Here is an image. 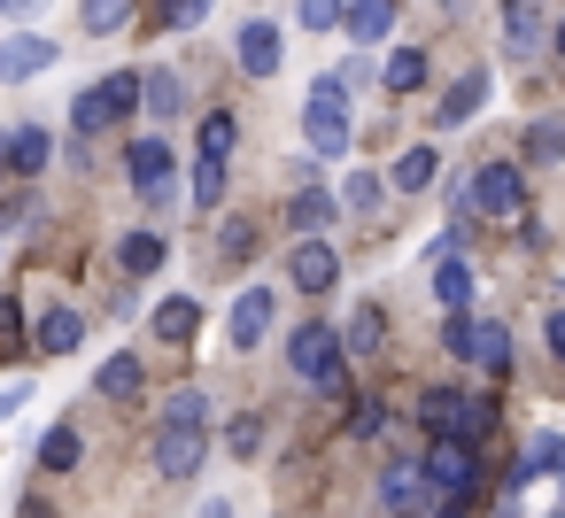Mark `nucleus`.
<instances>
[{"mask_svg": "<svg viewBox=\"0 0 565 518\" xmlns=\"http://www.w3.org/2000/svg\"><path fill=\"white\" fill-rule=\"evenodd\" d=\"M55 63V47L40 32H9V47H0V78H40Z\"/></svg>", "mask_w": 565, "mask_h": 518, "instance_id": "15", "label": "nucleus"}, {"mask_svg": "<svg viewBox=\"0 0 565 518\" xmlns=\"http://www.w3.org/2000/svg\"><path fill=\"white\" fill-rule=\"evenodd\" d=\"M148 325H156V341L186 348V341L202 333V302H194V294H171V302H156V317H148Z\"/></svg>", "mask_w": 565, "mask_h": 518, "instance_id": "12", "label": "nucleus"}, {"mask_svg": "<svg viewBox=\"0 0 565 518\" xmlns=\"http://www.w3.org/2000/svg\"><path fill=\"white\" fill-rule=\"evenodd\" d=\"M125 171H132V186H140L148 202H171V148H163V140H132V148H125Z\"/></svg>", "mask_w": 565, "mask_h": 518, "instance_id": "9", "label": "nucleus"}, {"mask_svg": "<svg viewBox=\"0 0 565 518\" xmlns=\"http://www.w3.org/2000/svg\"><path fill=\"white\" fill-rule=\"evenodd\" d=\"M78 341H86V317H78V310H47V317H40V348H47V356H71Z\"/></svg>", "mask_w": 565, "mask_h": 518, "instance_id": "22", "label": "nucleus"}, {"mask_svg": "<svg viewBox=\"0 0 565 518\" xmlns=\"http://www.w3.org/2000/svg\"><path fill=\"white\" fill-rule=\"evenodd\" d=\"M557 456H565V441H557V433H534V441H526V464H519V479H534V472H550Z\"/></svg>", "mask_w": 565, "mask_h": 518, "instance_id": "35", "label": "nucleus"}, {"mask_svg": "<svg viewBox=\"0 0 565 518\" xmlns=\"http://www.w3.org/2000/svg\"><path fill=\"white\" fill-rule=\"evenodd\" d=\"M526 155H534V163H565V117L526 125Z\"/></svg>", "mask_w": 565, "mask_h": 518, "instance_id": "30", "label": "nucleus"}, {"mask_svg": "<svg viewBox=\"0 0 565 518\" xmlns=\"http://www.w3.org/2000/svg\"><path fill=\"white\" fill-rule=\"evenodd\" d=\"M550 348H557V356H565V310H557V317H550Z\"/></svg>", "mask_w": 565, "mask_h": 518, "instance_id": "43", "label": "nucleus"}, {"mask_svg": "<svg viewBox=\"0 0 565 518\" xmlns=\"http://www.w3.org/2000/svg\"><path fill=\"white\" fill-rule=\"evenodd\" d=\"M341 32H349L356 47L387 40V32H395V0H349V9H341Z\"/></svg>", "mask_w": 565, "mask_h": 518, "instance_id": "14", "label": "nucleus"}, {"mask_svg": "<svg viewBox=\"0 0 565 518\" xmlns=\"http://www.w3.org/2000/svg\"><path fill=\"white\" fill-rule=\"evenodd\" d=\"M202 518H233V510H225V503H202Z\"/></svg>", "mask_w": 565, "mask_h": 518, "instance_id": "46", "label": "nucleus"}, {"mask_svg": "<svg viewBox=\"0 0 565 518\" xmlns=\"http://www.w3.org/2000/svg\"><path fill=\"white\" fill-rule=\"evenodd\" d=\"M341 217V194H326V186H302L295 202H287V225L295 233H318V225H333Z\"/></svg>", "mask_w": 565, "mask_h": 518, "instance_id": "17", "label": "nucleus"}, {"mask_svg": "<svg viewBox=\"0 0 565 518\" xmlns=\"http://www.w3.org/2000/svg\"><path fill=\"white\" fill-rule=\"evenodd\" d=\"M441 495H472V479H480V456H472V441H457V433H434V449H426V464H418Z\"/></svg>", "mask_w": 565, "mask_h": 518, "instance_id": "5", "label": "nucleus"}, {"mask_svg": "<svg viewBox=\"0 0 565 518\" xmlns=\"http://www.w3.org/2000/svg\"><path fill=\"white\" fill-rule=\"evenodd\" d=\"M550 47H557V55H565V17H557V24H550Z\"/></svg>", "mask_w": 565, "mask_h": 518, "instance_id": "44", "label": "nucleus"}, {"mask_svg": "<svg viewBox=\"0 0 565 518\" xmlns=\"http://www.w3.org/2000/svg\"><path fill=\"white\" fill-rule=\"evenodd\" d=\"M418 425H426V433H457V441H480V433L495 425V410H488L480 395H457V387H426V395H418Z\"/></svg>", "mask_w": 565, "mask_h": 518, "instance_id": "2", "label": "nucleus"}, {"mask_svg": "<svg viewBox=\"0 0 565 518\" xmlns=\"http://www.w3.org/2000/svg\"><path fill=\"white\" fill-rule=\"evenodd\" d=\"M210 0H163V32H202Z\"/></svg>", "mask_w": 565, "mask_h": 518, "instance_id": "36", "label": "nucleus"}, {"mask_svg": "<svg viewBox=\"0 0 565 518\" xmlns=\"http://www.w3.org/2000/svg\"><path fill=\"white\" fill-rule=\"evenodd\" d=\"M140 101H148L156 117H179V109H186V94H179L171 71H148V78H140Z\"/></svg>", "mask_w": 565, "mask_h": 518, "instance_id": "27", "label": "nucleus"}, {"mask_svg": "<svg viewBox=\"0 0 565 518\" xmlns=\"http://www.w3.org/2000/svg\"><path fill=\"white\" fill-rule=\"evenodd\" d=\"M102 395H109V402H132V395H140V356H109V364H102Z\"/></svg>", "mask_w": 565, "mask_h": 518, "instance_id": "29", "label": "nucleus"}, {"mask_svg": "<svg viewBox=\"0 0 565 518\" xmlns=\"http://www.w3.org/2000/svg\"><path fill=\"white\" fill-rule=\"evenodd\" d=\"M418 495H426V472H418V464H387V479H380V503H387V510H411Z\"/></svg>", "mask_w": 565, "mask_h": 518, "instance_id": "25", "label": "nucleus"}, {"mask_svg": "<svg viewBox=\"0 0 565 518\" xmlns=\"http://www.w3.org/2000/svg\"><path fill=\"white\" fill-rule=\"evenodd\" d=\"M279 55H287V47H279V24H241V71H248V78H271Z\"/></svg>", "mask_w": 565, "mask_h": 518, "instance_id": "16", "label": "nucleus"}, {"mask_svg": "<svg viewBox=\"0 0 565 518\" xmlns=\"http://www.w3.org/2000/svg\"><path fill=\"white\" fill-rule=\"evenodd\" d=\"M0 9H9V0H0Z\"/></svg>", "mask_w": 565, "mask_h": 518, "instance_id": "49", "label": "nucleus"}, {"mask_svg": "<svg viewBox=\"0 0 565 518\" xmlns=\"http://www.w3.org/2000/svg\"><path fill=\"white\" fill-rule=\"evenodd\" d=\"M233 140H241V125H233L225 109H210V117H202V155H210V163H225V155H233Z\"/></svg>", "mask_w": 565, "mask_h": 518, "instance_id": "31", "label": "nucleus"}, {"mask_svg": "<svg viewBox=\"0 0 565 518\" xmlns=\"http://www.w3.org/2000/svg\"><path fill=\"white\" fill-rule=\"evenodd\" d=\"M202 456H210V425H163V433H156V472H163V479L202 472Z\"/></svg>", "mask_w": 565, "mask_h": 518, "instance_id": "7", "label": "nucleus"}, {"mask_svg": "<svg viewBox=\"0 0 565 518\" xmlns=\"http://www.w3.org/2000/svg\"><path fill=\"white\" fill-rule=\"evenodd\" d=\"M0 225H9V233H17V225H40V202H32V194H24V202H9V209H0Z\"/></svg>", "mask_w": 565, "mask_h": 518, "instance_id": "41", "label": "nucleus"}, {"mask_svg": "<svg viewBox=\"0 0 565 518\" xmlns=\"http://www.w3.org/2000/svg\"><path fill=\"white\" fill-rule=\"evenodd\" d=\"M465 364H480V371H511V333H503L495 317H472V333H465Z\"/></svg>", "mask_w": 565, "mask_h": 518, "instance_id": "13", "label": "nucleus"}, {"mask_svg": "<svg viewBox=\"0 0 565 518\" xmlns=\"http://www.w3.org/2000/svg\"><path fill=\"white\" fill-rule=\"evenodd\" d=\"M472 209H480V217H503V225L526 217V179H519L511 163H488V171L472 179Z\"/></svg>", "mask_w": 565, "mask_h": 518, "instance_id": "6", "label": "nucleus"}, {"mask_svg": "<svg viewBox=\"0 0 565 518\" xmlns=\"http://www.w3.org/2000/svg\"><path fill=\"white\" fill-rule=\"evenodd\" d=\"M349 433H356V441H380V433H387V410H380V402H356V410H349Z\"/></svg>", "mask_w": 565, "mask_h": 518, "instance_id": "38", "label": "nucleus"}, {"mask_svg": "<svg viewBox=\"0 0 565 518\" xmlns=\"http://www.w3.org/2000/svg\"><path fill=\"white\" fill-rule=\"evenodd\" d=\"M341 348H356V356H380V348H387V310H380V302H356V317H349Z\"/></svg>", "mask_w": 565, "mask_h": 518, "instance_id": "18", "label": "nucleus"}, {"mask_svg": "<svg viewBox=\"0 0 565 518\" xmlns=\"http://www.w3.org/2000/svg\"><path fill=\"white\" fill-rule=\"evenodd\" d=\"M117 263H125L132 279H140V271H163V240H156V233H132V240L117 248Z\"/></svg>", "mask_w": 565, "mask_h": 518, "instance_id": "32", "label": "nucleus"}, {"mask_svg": "<svg viewBox=\"0 0 565 518\" xmlns=\"http://www.w3.org/2000/svg\"><path fill=\"white\" fill-rule=\"evenodd\" d=\"M380 86H387V94H418V86H426V55H418V47H395L387 71H380Z\"/></svg>", "mask_w": 565, "mask_h": 518, "instance_id": "23", "label": "nucleus"}, {"mask_svg": "<svg viewBox=\"0 0 565 518\" xmlns=\"http://www.w3.org/2000/svg\"><path fill=\"white\" fill-rule=\"evenodd\" d=\"M271 317H279V302H271L264 287H248V294L233 302V325H225V341H233V348H256V341L271 333Z\"/></svg>", "mask_w": 565, "mask_h": 518, "instance_id": "11", "label": "nucleus"}, {"mask_svg": "<svg viewBox=\"0 0 565 518\" xmlns=\"http://www.w3.org/2000/svg\"><path fill=\"white\" fill-rule=\"evenodd\" d=\"M434 171H441V163H434V148H403V163H395V194H426V186H434Z\"/></svg>", "mask_w": 565, "mask_h": 518, "instance_id": "26", "label": "nucleus"}, {"mask_svg": "<svg viewBox=\"0 0 565 518\" xmlns=\"http://www.w3.org/2000/svg\"><path fill=\"white\" fill-rule=\"evenodd\" d=\"M24 518H55V510H47V503H24Z\"/></svg>", "mask_w": 565, "mask_h": 518, "instance_id": "45", "label": "nucleus"}, {"mask_svg": "<svg viewBox=\"0 0 565 518\" xmlns=\"http://www.w3.org/2000/svg\"><path fill=\"white\" fill-rule=\"evenodd\" d=\"M542 32H550L542 0H503V55H511V63H526V55L542 47Z\"/></svg>", "mask_w": 565, "mask_h": 518, "instance_id": "10", "label": "nucleus"}, {"mask_svg": "<svg viewBox=\"0 0 565 518\" xmlns=\"http://www.w3.org/2000/svg\"><path fill=\"white\" fill-rule=\"evenodd\" d=\"M434 302H441V310H465V302H472V263H465V256H441V263H434Z\"/></svg>", "mask_w": 565, "mask_h": 518, "instance_id": "20", "label": "nucleus"}, {"mask_svg": "<svg viewBox=\"0 0 565 518\" xmlns=\"http://www.w3.org/2000/svg\"><path fill=\"white\" fill-rule=\"evenodd\" d=\"M40 464H47V472H78V464H86V441H78V425H55V433L40 441Z\"/></svg>", "mask_w": 565, "mask_h": 518, "instance_id": "24", "label": "nucleus"}, {"mask_svg": "<svg viewBox=\"0 0 565 518\" xmlns=\"http://www.w3.org/2000/svg\"><path fill=\"white\" fill-rule=\"evenodd\" d=\"M9 9H40V0H9Z\"/></svg>", "mask_w": 565, "mask_h": 518, "instance_id": "47", "label": "nucleus"}, {"mask_svg": "<svg viewBox=\"0 0 565 518\" xmlns=\"http://www.w3.org/2000/svg\"><path fill=\"white\" fill-rule=\"evenodd\" d=\"M140 109V71H109L102 86H86L78 94V109H71V125H78V140H94V132H109V125H125Z\"/></svg>", "mask_w": 565, "mask_h": 518, "instance_id": "1", "label": "nucleus"}, {"mask_svg": "<svg viewBox=\"0 0 565 518\" xmlns=\"http://www.w3.org/2000/svg\"><path fill=\"white\" fill-rule=\"evenodd\" d=\"M287 279H295L302 294H333V287H341V256H333L326 240H310V233H302V240H295V256H287Z\"/></svg>", "mask_w": 565, "mask_h": 518, "instance_id": "8", "label": "nucleus"}, {"mask_svg": "<svg viewBox=\"0 0 565 518\" xmlns=\"http://www.w3.org/2000/svg\"><path fill=\"white\" fill-rule=\"evenodd\" d=\"M40 163H47V132H40V125H24V132H9V171H24V179H32Z\"/></svg>", "mask_w": 565, "mask_h": 518, "instance_id": "28", "label": "nucleus"}, {"mask_svg": "<svg viewBox=\"0 0 565 518\" xmlns=\"http://www.w3.org/2000/svg\"><path fill=\"white\" fill-rule=\"evenodd\" d=\"M163 425H210V395H202V387H179V395L163 402Z\"/></svg>", "mask_w": 565, "mask_h": 518, "instance_id": "33", "label": "nucleus"}, {"mask_svg": "<svg viewBox=\"0 0 565 518\" xmlns=\"http://www.w3.org/2000/svg\"><path fill=\"white\" fill-rule=\"evenodd\" d=\"M287 364H295V379H310V387L341 395V333H326V325H302V333L287 341Z\"/></svg>", "mask_w": 565, "mask_h": 518, "instance_id": "4", "label": "nucleus"}, {"mask_svg": "<svg viewBox=\"0 0 565 518\" xmlns=\"http://www.w3.org/2000/svg\"><path fill=\"white\" fill-rule=\"evenodd\" d=\"M341 202H349V209H380V179H372V171H356V179L341 186Z\"/></svg>", "mask_w": 565, "mask_h": 518, "instance_id": "39", "label": "nucleus"}, {"mask_svg": "<svg viewBox=\"0 0 565 518\" xmlns=\"http://www.w3.org/2000/svg\"><path fill=\"white\" fill-rule=\"evenodd\" d=\"M0 171H9V140H0Z\"/></svg>", "mask_w": 565, "mask_h": 518, "instance_id": "48", "label": "nucleus"}, {"mask_svg": "<svg viewBox=\"0 0 565 518\" xmlns=\"http://www.w3.org/2000/svg\"><path fill=\"white\" fill-rule=\"evenodd\" d=\"M140 17V0H78V24L94 32V40H109V32H125Z\"/></svg>", "mask_w": 565, "mask_h": 518, "instance_id": "19", "label": "nucleus"}, {"mask_svg": "<svg viewBox=\"0 0 565 518\" xmlns=\"http://www.w3.org/2000/svg\"><path fill=\"white\" fill-rule=\"evenodd\" d=\"M24 402H32V387H24V379H17V387H0V418H17Z\"/></svg>", "mask_w": 565, "mask_h": 518, "instance_id": "42", "label": "nucleus"}, {"mask_svg": "<svg viewBox=\"0 0 565 518\" xmlns=\"http://www.w3.org/2000/svg\"><path fill=\"white\" fill-rule=\"evenodd\" d=\"M302 24L310 32H341V0H302Z\"/></svg>", "mask_w": 565, "mask_h": 518, "instance_id": "40", "label": "nucleus"}, {"mask_svg": "<svg viewBox=\"0 0 565 518\" xmlns=\"http://www.w3.org/2000/svg\"><path fill=\"white\" fill-rule=\"evenodd\" d=\"M302 132H310L318 155H349V94H341V78H318V86H310Z\"/></svg>", "mask_w": 565, "mask_h": 518, "instance_id": "3", "label": "nucleus"}, {"mask_svg": "<svg viewBox=\"0 0 565 518\" xmlns=\"http://www.w3.org/2000/svg\"><path fill=\"white\" fill-rule=\"evenodd\" d=\"M480 101H488V78L472 71V78H457V94H441L434 125H465V117H480Z\"/></svg>", "mask_w": 565, "mask_h": 518, "instance_id": "21", "label": "nucleus"}, {"mask_svg": "<svg viewBox=\"0 0 565 518\" xmlns=\"http://www.w3.org/2000/svg\"><path fill=\"white\" fill-rule=\"evenodd\" d=\"M225 449H233V456H256V449H264V418H233V425H225Z\"/></svg>", "mask_w": 565, "mask_h": 518, "instance_id": "37", "label": "nucleus"}, {"mask_svg": "<svg viewBox=\"0 0 565 518\" xmlns=\"http://www.w3.org/2000/svg\"><path fill=\"white\" fill-rule=\"evenodd\" d=\"M194 202H202V209H217V202H225V163H210V155L194 163Z\"/></svg>", "mask_w": 565, "mask_h": 518, "instance_id": "34", "label": "nucleus"}]
</instances>
